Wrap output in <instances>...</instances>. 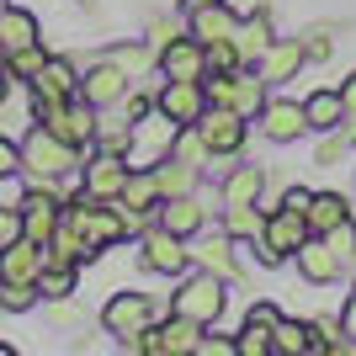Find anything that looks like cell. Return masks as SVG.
<instances>
[{"label":"cell","mask_w":356,"mask_h":356,"mask_svg":"<svg viewBox=\"0 0 356 356\" xmlns=\"http://www.w3.org/2000/svg\"><path fill=\"white\" fill-rule=\"evenodd\" d=\"M74 165H80V149L64 144L59 134H48L43 122L22 138V170H27L32 181H59V176H70Z\"/></svg>","instance_id":"cell-1"},{"label":"cell","mask_w":356,"mask_h":356,"mask_svg":"<svg viewBox=\"0 0 356 356\" xmlns=\"http://www.w3.org/2000/svg\"><path fill=\"white\" fill-rule=\"evenodd\" d=\"M32 112H38V122H43L48 134H59L74 149H86L96 138V106L86 96H70V102H38L32 96Z\"/></svg>","instance_id":"cell-2"},{"label":"cell","mask_w":356,"mask_h":356,"mask_svg":"<svg viewBox=\"0 0 356 356\" xmlns=\"http://www.w3.org/2000/svg\"><path fill=\"white\" fill-rule=\"evenodd\" d=\"M223 277H213V271H197V277H186V282L176 287V298H170V314H181V319H197L202 330H213L223 319Z\"/></svg>","instance_id":"cell-3"},{"label":"cell","mask_w":356,"mask_h":356,"mask_svg":"<svg viewBox=\"0 0 356 356\" xmlns=\"http://www.w3.org/2000/svg\"><path fill=\"white\" fill-rule=\"evenodd\" d=\"M309 239V218L293 208H271L266 223H261V234H255V255H261V266H277L282 255H298V245Z\"/></svg>","instance_id":"cell-4"},{"label":"cell","mask_w":356,"mask_h":356,"mask_svg":"<svg viewBox=\"0 0 356 356\" xmlns=\"http://www.w3.org/2000/svg\"><path fill=\"white\" fill-rule=\"evenodd\" d=\"M154 319H160V309H154V298H149V293H112V298H106V309H102L106 335H118L122 346H134Z\"/></svg>","instance_id":"cell-5"},{"label":"cell","mask_w":356,"mask_h":356,"mask_svg":"<svg viewBox=\"0 0 356 356\" xmlns=\"http://www.w3.org/2000/svg\"><path fill=\"white\" fill-rule=\"evenodd\" d=\"M197 341H202V325L170 314V319H154V325L138 335L134 351H144V356H197Z\"/></svg>","instance_id":"cell-6"},{"label":"cell","mask_w":356,"mask_h":356,"mask_svg":"<svg viewBox=\"0 0 356 356\" xmlns=\"http://www.w3.org/2000/svg\"><path fill=\"white\" fill-rule=\"evenodd\" d=\"M192 128L208 144V154H239L245 149V118H239L234 106H202V118Z\"/></svg>","instance_id":"cell-7"},{"label":"cell","mask_w":356,"mask_h":356,"mask_svg":"<svg viewBox=\"0 0 356 356\" xmlns=\"http://www.w3.org/2000/svg\"><path fill=\"white\" fill-rule=\"evenodd\" d=\"M154 106H160V112L176 122V128H192V122L202 118V106H208L202 80H165V86L154 90Z\"/></svg>","instance_id":"cell-8"},{"label":"cell","mask_w":356,"mask_h":356,"mask_svg":"<svg viewBox=\"0 0 356 356\" xmlns=\"http://www.w3.org/2000/svg\"><path fill=\"white\" fill-rule=\"evenodd\" d=\"M138 261H144L149 271H160V277H181V271L192 266V250L181 245V234H170V229H149L144 234V250H138Z\"/></svg>","instance_id":"cell-9"},{"label":"cell","mask_w":356,"mask_h":356,"mask_svg":"<svg viewBox=\"0 0 356 356\" xmlns=\"http://www.w3.org/2000/svg\"><path fill=\"white\" fill-rule=\"evenodd\" d=\"M128 90H134V80H128V74H122V70H118L112 59L90 64V70L80 74V96H86V102L96 106V112H106V106H118L122 96H128Z\"/></svg>","instance_id":"cell-10"},{"label":"cell","mask_w":356,"mask_h":356,"mask_svg":"<svg viewBox=\"0 0 356 356\" xmlns=\"http://www.w3.org/2000/svg\"><path fill=\"white\" fill-rule=\"evenodd\" d=\"M160 74L165 80H202L208 74V48L197 43L192 32H181L176 43L160 48Z\"/></svg>","instance_id":"cell-11"},{"label":"cell","mask_w":356,"mask_h":356,"mask_svg":"<svg viewBox=\"0 0 356 356\" xmlns=\"http://www.w3.org/2000/svg\"><path fill=\"white\" fill-rule=\"evenodd\" d=\"M43 245L27 234H16L0 245V282H38V271H43Z\"/></svg>","instance_id":"cell-12"},{"label":"cell","mask_w":356,"mask_h":356,"mask_svg":"<svg viewBox=\"0 0 356 356\" xmlns=\"http://www.w3.org/2000/svg\"><path fill=\"white\" fill-rule=\"evenodd\" d=\"M27 86H32L38 102H70V96H80V70H74L70 59H54V54H48V64L32 74Z\"/></svg>","instance_id":"cell-13"},{"label":"cell","mask_w":356,"mask_h":356,"mask_svg":"<svg viewBox=\"0 0 356 356\" xmlns=\"http://www.w3.org/2000/svg\"><path fill=\"white\" fill-rule=\"evenodd\" d=\"M239 27V16L229 11V0H218V6H197V11H186V32H192L197 43H229Z\"/></svg>","instance_id":"cell-14"},{"label":"cell","mask_w":356,"mask_h":356,"mask_svg":"<svg viewBox=\"0 0 356 356\" xmlns=\"http://www.w3.org/2000/svg\"><path fill=\"white\" fill-rule=\"evenodd\" d=\"M80 170H86V192L102 197V202H112V197L122 192V181H128V170H134V165L122 160V154H102V149H96V160L80 165Z\"/></svg>","instance_id":"cell-15"},{"label":"cell","mask_w":356,"mask_h":356,"mask_svg":"<svg viewBox=\"0 0 356 356\" xmlns=\"http://www.w3.org/2000/svg\"><path fill=\"white\" fill-rule=\"evenodd\" d=\"M192 261L202 271H213V277H223V282H234V277H239L234 234H229V229H223V234H202V239H197V250H192Z\"/></svg>","instance_id":"cell-16"},{"label":"cell","mask_w":356,"mask_h":356,"mask_svg":"<svg viewBox=\"0 0 356 356\" xmlns=\"http://www.w3.org/2000/svg\"><path fill=\"white\" fill-rule=\"evenodd\" d=\"M261 128H266V138H277V144H293V138L309 134V118H303L298 102H266L261 106Z\"/></svg>","instance_id":"cell-17"},{"label":"cell","mask_w":356,"mask_h":356,"mask_svg":"<svg viewBox=\"0 0 356 356\" xmlns=\"http://www.w3.org/2000/svg\"><path fill=\"white\" fill-rule=\"evenodd\" d=\"M293 261H298V271H303L309 282H319V287H325V282H335V277H341V271H346L341 261H335V250H330V245H325V239H319V234H309V239H303Z\"/></svg>","instance_id":"cell-18"},{"label":"cell","mask_w":356,"mask_h":356,"mask_svg":"<svg viewBox=\"0 0 356 356\" xmlns=\"http://www.w3.org/2000/svg\"><path fill=\"white\" fill-rule=\"evenodd\" d=\"M277 43L271 38V11H255V16H245L234 27V54H239V64H261V54Z\"/></svg>","instance_id":"cell-19"},{"label":"cell","mask_w":356,"mask_h":356,"mask_svg":"<svg viewBox=\"0 0 356 356\" xmlns=\"http://www.w3.org/2000/svg\"><path fill=\"white\" fill-rule=\"evenodd\" d=\"M229 106H234L239 118L250 122V118H261V106H266V80H261V70H245L239 64L234 74H229Z\"/></svg>","instance_id":"cell-20"},{"label":"cell","mask_w":356,"mask_h":356,"mask_svg":"<svg viewBox=\"0 0 356 356\" xmlns=\"http://www.w3.org/2000/svg\"><path fill=\"white\" fill-rule=\"evenodd\" d=\"M261 192H266V170L261 165H239L223 181V208H250V202H261Z\"/></svg>","instance_id":"cell-21"},{"label":"cell","mask_w":356,"mask_h":356,"mask_svg":"<svg viewBox=\"0 0 356 356\" xmlns=\"http://www.w3.org/2000/svg\"><path fill=\"white\" fill-rule=\"evenodd\" d=\"M255 70H261V80H293L298 70H303V43H293V38H282V43H271L266 54H261V64H255Z\"/></svg>","instance_id":"cell-22"},{"label":"cell","mask_w":356,"mask_h":356,"mask_svg":"<svg viewBox=\"0 0 356 356\" xmlns=\"http://www.w3.org/2000/svg\"><path fill=\"white\" fill-rule=\"evenodd\" d=\"M160 223L170 229V234H181V239L202 234V202H197L192 192H186V197H165V208H160Z\"/></svg>","instance_id":"cell-23"},{"label":"cell","mask_w":356,"mask_h":356,"mask_svg":"<svg viewBox=\"0 0 356 356\" xmlns=\"http://www.w3.org/2000/svg\"><path fill=\"white\" fill-rule=\"evenodd\" d=\"M27 43H38V16L22 11V6H6L0 11V54H16Z\"/></svg>","instance_id":"cell-24"},{"label":"cell","mask_w":356,"mask_h":356,"mask_svg":"<svg viewBox=\"0 0 356 356\" xmlns=\"http://www.w3.org/2000/svg\"><path fill=\"white\" fill-rule=\"evenodd\" d=\"M303 118H309V128H319V134H335V128L346 122L341 90H314L309 102H303Z\"/></svg>","instance_id":"cell-25"},{"label":"cell","mask_w":356,"mask_h":356,"mask_svg":"<svg viewBox=\"0 0 356 356\" xmlns=\"http://www.w3.org/2000/svg\"><path fill=\"white\" fill-rule=\"evenodd\" d=\"M149 170H154V186H160V202H165V197H186L197 186V170L186 160H176V154H165V160L149 165Z\"/></svg>","instance_id":"cell-26"},{"label":"cell","mask_w":356,"mask_h":356,"mask_svg":"<svg viewBox=\"0 0 356 356\" xmlns=\"http://www.w3.org/2000/svg\"><path fill=\"white\" fill-rule=\"evenodd\" d=\"M106 59L118 64L128 80H149V74H154V64H160V48H154V43H122V48H112Z\"/></svg>","instance_id":"cell-27"},{"label":"cell","mask_w":356,"mask_h":356,"mask_svg":"<svg viewBox=\"0 0 356 356\" xmlns=\"http://www.w3.org/2000/svg\"><path fill=\"white\" fill-rule=\"evenodd\" d=\"M90 144L102 149V154H122V160H128V149H134V122L112 118V106H106V118H96V138H90Z\"/></svg>","instance_id":"cell-28"},{"label":"cell","mask_w":356,"mask_h":356,"mask_svg":"<svg viewBox=\"0 0 356 356\" xmlns=\"http://www.w3.org/2000/svg\"><path fill=\"white\" fill-rule=\"evenodd\" d=\"M309 234H330L341 218H351V208H346V197L341 192H314V202H309Z\"/></svg>","instance_id":"cell-29"},{"label":"cell","mask_w":356,"mask_h":356,"mask_svg":"<svg viewBox=\"0 0 356 356\" xmlns=\"http://www.w3.org/2000/svg\"><path fill=\"white\" fill-rule=\"evenodd\" d=\"M118 202L128 213H149L154 202H160V186H154V170H128V181H122Z\"/></svg>","instance_id":"cell-30"},{"label":"cell","mask_w":356,"mask_h":356,"mask_svg":"<svg viewBox=\"0 0 356 356\" xmlns=\"http://www.w3.org/2000/svg\"><path fill=\"white\" fill-rule=\"evenodd\" d=\"M314 341H309V325L298 319H277L271 325V356H309Z\"/></svg>","instance_id":"cell-31"},{"label":"cell","mask_w":356,"mask_h":356,"mask_svg":"<svg viewBox=\"0 0 356 356\" xmlns=\"http://www.w3.org/2000/svg\"><path fill=\"white\" fill-rule=\"evenodd\" d=\"M74 293V266H59V261H43V271H38V298H70Z\"/></svg>","instance_id":"cell-32"},{"label":"cell","mask_w":356,"mask_h":356,"mask_svg":"<svg viewBox=\"0 0 356 356\" xmlns=\"http://www.w3.org/2000/svg\"><path fill=\"white\" fill-rule=\"evenodd\" d=\"M309 341H314V351H330V356H341V351H356V346L346 341L341 319H314V325H309Z\"/></svg>","instance_id":"cell-33"},{"label":"cell","mask_w":356,"mask_h":356,"mask_svg":"<svg viewBox=\"0 0 356 356\" xmlns=\"http://www.w3.org/2000/svg\"><path fill=\"white\" fill-rule=\"evenodd\" d=\"M261 223H266L261 202H250V208H223V229H229L234 239H255V234H261Z\"/></svg>","instance_id":"cell-34"},{"label":"cell","mask_w":356,"mask_h":356,"mask_svg":"<svg viewBox=\"0 0 356 356\" xmlns=\"http://www.w3.org/2000/svg\"><path fill=\"white\" fill-rule=\"evenodd\" d=\"M43 64H48V48H43V43H27V48H16V54H6V70H11V80H32Z\"/></svg>","instance_id":"cell-35"},{"label":"cell","mask_w":356,"mask_h":356,"mask_svg":"<svg viewBox=\"0 0 356 356\" xmlns=\"http://www.w3.org/2000/svg\"><path fill=\"white\" fill-rule=\"evenodd\" d=\"M319 239L335 250V261H341V266H356V223H351V218H341L330 234H319Z\"/></svg>","instance_id":"cell-36"},{"label":"cell","mask_w":356,"mask_h":356,"mask_svg":"<svg viewBox=\"0 0 356 356\" xmlns=\"http://www.w3.org/2000/svg\"><path fill=\"white\" fill-rule=\"evenodd\" d=\"M239 356H271V325H239V341H234Z\"/></svg>","instance_id":"cell-37"},{"label":"cell","mask_w":356,"mask_h":356,"mask_svg":"<svg viewBox=\"0 0 356 356\" xmlns=\"http://www.w3.org/2000/svg\"><path fill=\"white\" fill-rule=\"evenodd\" d=\"M208 70H218V74H234V70H239L234 38H229V43H208Z\"/></svg>","instance_id":"cell-38"},{"label":"cell","mask_w":356,"mask_h":356,"mask_svg":"<svg viewBox=\"0 0 356 356\" xmlns=\"http://www.w3.org/2000/svg\"><path fill=\"white\" fill-rule=\"evenodd\" d=\"M330 54H335V43H330L325 27H309V32H303V59H330Z\"/></svg>","instance_id":"cell-39"},{"label":"cell","mask_w":356,"mask_h":356,"mask_svg":"<svg viewBox=\"0 0 356 356\" xmlns=\"http://www.w3.org/2000/svg\"><path fill=\"white\" fill-rule=\"evenodd\" d=\"M176 38H181V22H176V16H154V27H149V43L165 48V43H176Z\"/></svg>","instance_id":"cell-40"},{"label":"cell","mask_w":356,"mask_h":356,"mask_svg":"<svg viewBox=\"0 0 356 356\" xmlns=\"http://www.w3.org/2000/svg\"><path fill=\"white\" fill-rule=\"evenodd\" d=\"M16 170H22V144H11V138L0 134V181L16 176Z\"/></svg>","instance_id":"cell-41"},{"label":"cell","mask_w":356,"mask_h":356,"mask_svg":"<svg viewBox=\"0 0 356 356\" xmlns=\"http://www.w3.org/2000/svg\"><path fill=\"white\" fill-rule=\"evenodd\" d=\"M197 356H239V351H234V341H218V335H208V330H202V341H197Z\"/></svg>","instance_id":"cell-42"},{"label":"cell","mask_w":356,"mask_h":356,"mask_svg":"<svg viewBox=\"0 0 356 356\" xmlns=\"http://www.w3.org/2000/svg\"><path fill=\"white\" fill-rule=\"evenodd\" d=\"M16 234H22V213L0 202V245H6V239H16Z\"/></svg>","instance_id":"cell-43"},{"label":"cell","mask_w":356,"mask_h":356,"mask_svg":"<svg viewBox=\"0 0 356 356\" xmlns=\"http://www.w3.org/2000/svg\"><path fill=\"white\" fill-rule=\"evenodd\" d=\"M309 202H314L309 186H287L282 192V208H293V213H309Z\"/></svg>","instance_id":"cell-44"},{"label":"cell","mask_w":356,"mask_h":356,"mask_svg":"<svg viewBox=\"0 0 356 356\" xmlns=\"http://www.w3.org/2000/svg\"><path fill=\"white\" fill-rule=\"evenodd\" d=\"M245 319H250V325H277V319H282V314L271 309V303H255V309L245 314Z\"/></svg>","instance_id":"cell-45"},{"label":"cell","mask_w":356,"mask_h":356,"mask_svg":"<svg viewBox=\"0 0 356 356\" xmlns=\"http://www.w3.org/2000/svg\"><path fill=\"white\" fill-rule=\"evenodd\" d=\"M341 330H346V335H351V346H356V298H351V303H346V309H341Z\"/></svg>","instance_id":"cell-46"},{"label":"cell","mask_w":356,"mask_h":356,"mask_svg":"<svg viewBox=\"0 0 356 356\" xmlns=\"http://www.w3.org/2000/svg\"><path fill=\"white\" fill-rule=\"evenodd\" d=\"M341 102H346V118H356V74L341 86Z\"/></svg>","instance_id":"cell-47"},{"label":"cell","mask_w":356,"mask_h":356,"mask_svg":"<svg viewBox=\"0 0 356 356\" xmlns=\"http://www.w3.org/2000/svg\"><path fill=\"white\" fill-rule=\"evenodd\" d=\"M11 96V70H6V59H0V102Z\"/></svg>","instance_id":"cell-48"},{"label":"cell","mask_w":356,"mask_h":356,"mask_svg":"<svg viewBox=\"0 0 356 356\" xmlns=\"http://www.w3.org/2000/svg\"><path fill=\"white\" fill-rule=\"evenodd\" d=\"M181 6H186V11H197V6H218V0H181Z\"/></svg>","instance_id":"cell-49"},{"label":"cell","mask_w":356,"mask_h":356,"mask_svg":"<svg viewBox=\"0 0 356 356\" xmlns=\"http://www.w3.org/2000/svg\"><path fill=\"white\" fill-rule=\"evenodd\" d=\"M6 6H11V0H0V11H6Z\"/></svg>","instance_id":"cell-50"},{"label":"cell","mask_w":356,"mask_h":356,"mask_svg":"<svg viewBox=\"0 0 356 356\" xmlns=\"http://www.w3.org/2000/svg\"><path fill=\"white\" fill-rule=\"evenodd\" d=\"M0 356H6V346H0Z\"/></svg>","instance_id":"cell-51"}]
</instances>
